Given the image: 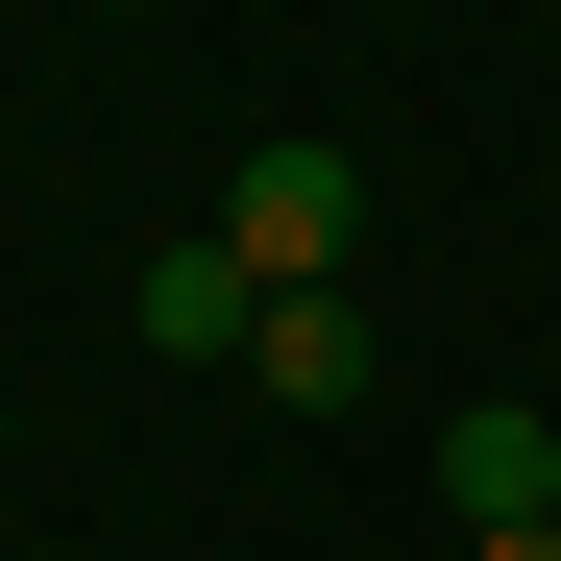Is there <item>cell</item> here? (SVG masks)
Masks as SVG:
<instances>
[{
  "label": "cell",
  "instance_id": "obj_2",
  "mask_svg": "<svg viewBox=\"0 0 561 561\" xmlns=\"http://www.w3.org/2000/svg\"><path fill=\"white\" fill-rule=\"evenodd\" d=\"M123 342H147V366H244V342H268V294H244V268H220V220L123 268Z\"/></svg>",
  "mask_w": 561,
  "mask_h": 561
},
{
  "label": "cell",
  "instance_id": "obj_6",
  "mask_svg": "<svg viewBox=\"0 0 561 561\" xmlns=\"http://www.w3.org/2000/svg\"><path fill=\"white\" fill-rule=\"evenodd\" d=\"M0 463H25V415H0Z\"/></svg>",
  "mask_w": 561,
  "mask_h": 561
},
{
  "label": "cell",
  "instance_id": "obj_1",
  "mask_svg": "<svg viewBox=\"0 0 561 561\" xmlns=\"http://www.w3.org/2000/svg\"><path fill=\"white\" fill-rule=\"evenodd\" d=\"M342 244H366V171H342L318 123H268V147L220 171V268H244V294H342Z\"/></svg>",
  "mask_w": 561,
  "mask_h": 561
},
{
  "label": "cell",
  "instance_id": "obj_5",
  "mask_svg": "<svg viewBox=\"0 0 561 561\" xmlns=\"http://www.w3.org/2000/svg\"><path fill=\"white\" fill-rule=\"evenodd\" d=\"M463 561H561V513H513V537H463Z\"/></svg>",
  "mask_w": 561,
  "mask_h": 561
},
{
  "label": "cell",
  "instance_id": "obj_3",
  "mask_svg": "<svg viewBox=\"0 0 561 561\" xmlns=\"http://www.w3.org/2000/svg\"><path fill=\"white\" fill-rule=\"evenodd\" d=\"M439 513H463V537H513V513H561V415H537V391H489V415H439Z\"/></svg>",
  "mask_w": 561,
  "mask_h": 561
},
{
  "label": "cell",
  "instance_id": "obj_4",
  "mask_svg": "<svg viewBox=\"0 0 561 561\" xmlns=\"http://www.w3.org/2000/svg\"><path fill=\"white\" fill-rule=\"evenodd\" d=\"M244 391H268V415H366V391H391V342H366L342 294H268V342H244Z\"/></svg>",
  "mask_w": 561,
  "mask_h": 561
}]
</instances>
